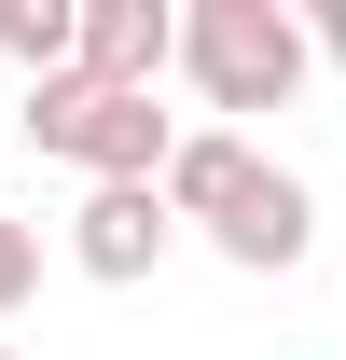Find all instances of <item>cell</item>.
Here are the masks:
<instances>
[{
    "label": "cell",
    "mask_w": 346,
    "mask_h": 360,
    "mask_svg": "<svg viewBox=\"0 0 346 360\" xmlns=\"http://www.w3.org/2000/svg\"><path fill=\"white\" fill-rule=\"evenodd\" d=\"M180 70H194L208 111H291L305 70H319V42H305L291 0H194L180 14Z\"/></svg>",
    "instance_id": "cell-1"
},
{
    "label": "cell",
    "mask_w": 346,
    "mask_h": 360,
    "mask_svg": "<svg viewBox=\"0 0 346 360\" xmlns=\"http://www.w3.org/2000/svg\"><path fill=\"white\" fill-rule=\"evenodd\" d=\"M28 139H42L56 167H84V180H167V153H180V125L153 97H111V84H84V70L28 84Z\"/></svg>",
    "instance_id": "cell-2"
},
{
    "label": "cell",
    "mask_w": 346,
    "mask_h": 360,
    "mask_svg": "<svg viewBox=\"0 0 346 360\" xmlns=\"http://www.w3.org/2000/svg\"><path fill=\"white\" fill-rule=\"evenodd\" d=\"M167 194L153 180H84V208H70V264L97 277V291H139V277L167 264Z\"/></svg>",
    "instance_id": "cell-3"
},
{
    "label": "cell",
    "mask_w": 346,
    "mask_h": 360,
    "mask_svg": "<svg viewBox=\"0 0 346 360\" xmlns=\"http://www.w3.org/2000/svg\"><path fill=\"white\" fill-rule=\"evenodd\" d=\"M208 250H222L236 277H291L305 250H319V194H305L291 167H250V194L208 222Z\"/></svg>",
    "instance_id": "cell-4"
},
{
    "label": "cell",
    "mask_w": 346,
    "mask_h": 360,
    "mask_svg": "<svg viewBox=\"0 0 346 360\" xmlns=\"http://www.w3.org/2000/svg\"><path fill=\"white\" fill-rule=\"evenodd\" d=\"M167 70H180V14H167V0H84V84L153 97Z\"/></svg>",
    "instance_id": "cell-5"
},
{
    "label": "cell",
    "mask_w": 346,
    "mask_h": 360,
    "mask_svg": "<svg viewBox=\"0 0 346 360\" xmlns=\"http://www.w3.org/2000/svg\"><path fill=\"white\" fill-rule=\"evenodd\" d=\"M250 167H263V153H250L236 125H194V139L167 153V180H153V194H167V222H222V208L250 194Z\"/></svg>",
    "instance_id": "cell-6"
},
{
    "label": "cell",
    "mask_w": 346,
    "mask_h": 360,
    "mask_svg": "<svg viewBox=\"0 0 346 360\" xmlns=\"http://www.w3.org/2000/svg\"><path fill=\"white\" fill-rule=\"evenodd\" d=\"M0 56L56 84V70H84V0H0Z\"/></svg>",
    "instance_id": "cell-7"
},
{
    "label": "cell",
    "mask_w": 346,
    "mask_h": 360,
    "mask_svg": "<svg viewBox=\"0 0 346 360\" xmlns=\"http://www.w3.org/2000/svg\"><path fill=\"white\" fill-rule=\"evenodd\" d=\"M28 291H42V236H28V222H14V208H0V319L28 305Z\"/></svg>",
    "instance_id": "cell-8"
},
{
    "label": "cell",
    "mask_w": 346,
    "mask_h": 360,
    "mask_svg": "<svg viewBox=\"0 0 346 360\" xmlns=\"http://www.w3.org/2000/svg\"><path fill=\"white\" fill-rule=\"evenodd\" d=\"M305 42H319V56L346 70V0H319V14H305Z\"/></svg>",
    "instance_id": "cell-9"
},
{
    "label": "cell",
    "mask_w": 346,
    "mask_h": 360,
    "mask_svg": "<svg viewBox=\"0 0 346 360\" xmlns=\"http://www.w3.org/2000/svg\"><path fill=\"white\" fill-rule=\"evenodd\" d=\"M0 360H14V347H0Z\"/></svg>",
    "instance_id": "cell-10"
}]
</instances>
